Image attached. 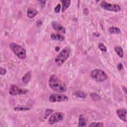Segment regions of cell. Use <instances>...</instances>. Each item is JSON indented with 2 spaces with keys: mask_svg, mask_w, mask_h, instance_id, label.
<instances>
[{
  "mask_svg": "<svg viewBox=\"0 0 127 127\" xmlns=\"http://www.w3.org/2000/svg\"><path fill=\"white\" fill-rule=\"evenodd\" d=\"M48 82L50 88L56 92H64L66 90L65 84L55 74L50 75Z\"/></svg>",
  "mask_w": 127,
  "mask_h": 127,
  "instance_id": "cell-1",
  "label": "cell"
},
{
  "mask_svg": "<svg viewBox=\"0 0 127 127\" xmlns=\"http://www.w3.org/2000/svg\"><path fill=\"white\" fill-rule=\"evenodd\" d=\"M70 48L65 47L63 49L55 59V62L58 66H61L68 59L69 56Z\"/></svg>",
  "mask_w": 127,
  "mask_h": 127,
  "instance_id": "cell-2",
  "label": "cell"
},
{
  "mask_svg": "<svg viewBox=\"0 0 127 127\" xmlns=\"http://www.w3.org/2000/svg\"><path fill=\"white\" fill-rule=\"evenodd\" d=\"M91 78L98 82H103L107 79V75L102 69H95L92 70L90 73Z\"/></svg>",
  "mask_w": 127,
  "mask_h": 127,
  "instance_id": "cell-3",
  "label": "cell"
},
{
  "mask_svg": "<svg viewBox=\"0 0 127 127\" xmlns=\"http://www.w3.org/2000/svg\"><path fill=\"white\" fill-rule=\"evenodd\" d=\"M10 48L14 54L20 59H24L26 57L25 50L21 46L15 43H11L9 45Z\"/></svg>",
  "mask_w": 127,
  "mask_h": 127,
  "instance_id": "cell-4",
  "label": "cell"
},
{
  "mask_svg": "<svg viewBox=\"0 0 127 127\" xmlns=\"http://www.w3.org/2000/svg\"><path fill=\"white\" fill-rule=\"evenodd\" d=\"M100 5L102 8L110 11L119 12L121 9V6L117 4L110 3L104 0L101 2Z\"/></svg>",
  "mask_w": 127,
  "mask_h": 127,
  "instance_id": "cell-5",
  "label": "cell"
},
{
  "mask_svg": "<svg viewBox=\"0 0 127 127\" xmlns=\"http://www.w3.org/2000/svg\"><path fill=\"white\" fill-rule=\"evenodd\" d=\"M28 90L26 89H22L16 84L11 85L9 89V93L12 96H15L18 94H25L27 93Z\"/></svg>",
  "mask_w": 127,
  "mask_h": 127,
  "instance_id": "cell-6",
  "label": "cell"
},
{
  "mask_svg": "<svg viewBox=\"0 0 127 127\" xmlns=\"http://www.w3.org/2000/svg\"><path fill=\"white\" fill-rule=\"evenodd\" d=\"M68 98L64 94H52L49 97V100L51 102H59L67 101Z\"/></svg>",
  "mask_w": 127,
  "mask_h": 127,
  "instance_id": "cell-7",
  "label": "cell"
},
{
  "mask_svg": "<svg viewBox=\"0 0 127 127\" xmlns=\"http://www.w3.org/2000/svg\"><path fill=\"white\" fill-rule=\"evenodd\" d=\"M64 114L61 112L54 113L50 116L48 120V124L53 125L63 120Z\"/></svg>",
  "mask_w": 127,
  "mask_h": 127,
  "instance_id": "cell-8",
  "label": "cell"
},
{
  "mask_svg": "<svg viewBox=\"0 0 127 127\" xmlns=\"http://www.w3.org/2000/svg\"><path fill=\"white\" fill-rule=\"evenodd\" d=\"M52 25L53 29L55 31L59 32L60 33L64 34L65 33V28L62 24L58 23V22L53 21L52 23Z\"/></svg>",
  "mask_w": 127,
  "mask_h": 127,
  "instance_id": "cell-9",
  "label": "cell"
},
{
  "mask_svg": "<svg viewBox=\"0 0 127 127\" xmlns=\"http://www.w3.org/2000/svg\"><path fill=\"white\" fill-rule=\"evenodd\" d=\"M117 114L119 118L123 122H127V111L124 109H118L117 110Z\"/></svg>",
  "mask_w": 127,
  "mask_h": 127,
  "instance_id": "cell-10",
  "label": "cell"
},
{
  "mask_svg": "<svg viewBox=\"0 0 127 127\" xmlns=\"http://www.w3.org/2000/svg\"><path fill=\"white\" fill-rule=\"evenodd\" d=\"M51 38L55 41H63L64 40V37L61 33H52L51 34Z\"/></svg>",
  "mask_w": 127,
  "mask_h": 127,
  "instance_id": "cell-11",
  "label": "cell"
},
{
  "mask_svg": "<svg viewBox=\"0 0 127 127\" xmlns=\"http://www.w3.org/2000/svg\"><path fill=\"white\" fill-rule=\"evenodd\" d=\"M87 123V120L83 115L80 114L79 116L78 120V127H86Z\"/></svg>",
  "mask_w": 127,
  "mask_h": 127,
  "instance_id": "cell-12",
  "label": "cell"
},
{
  "mask_svg": "<svg viewBox=\"0 0 127 127\" xmlns=\"http://www.w3.org/2000/svg\"><path fill=\"white\" fill-rule=\"evenodd\" d=\"M38 14V11L34 8H29L27 10V16L30 18H32L34 17L37 14Z\"/></svg>",
  "mask_w": 127,
  "mask_h": 127,
  "instance_id": "cell-13",
  "label": "cell"
},
{
  "mask_svg": "<svg viewBox=\"0 0 127 127\" xmlns=\"http://www.w3.org/2000/svg\"><path fill=\"white\" fill-rule=\"evenodd\" d=\"M31 72L28 71L26 73H25L24 74V75L22 77V82L25 84L28 83L31 79Z\"/></svg>",
  "mask_w": 127,
  "mask_h": 127,
  "instance_id": "cell-14",
  "label": "cell"
},
{
  "mask_svg": "<svg viewBox=\"0 0 127 127\" xmlns=\"http://www.w3.org/2000/svg\"><path fill=\"white\" fill-rule=\"evenodd\" d=\"M63 4V7L62 11V12H64L70 5V0H63L61 1Z\"/></svg>",
  "mask_w": 127,
  "mask_h": 127,
  "instance_id": "cell-15",
  "label": "cell"
},
{
  "mask_svg": "<svg viewBox=\"0 0 127 127\" xmlns=\"http://www.w3.org/2000/svg\"><path fill=\"white\" fill-rule=\"evenodd\" d=\"M109 32H110V33L116 34H119L121 33V30L119 28L117 27H114V26L110 27L109 29Z\"/></svg>",
  "mask_w": 127,
  "mask_h": 127,
  "instance_id": "cell-16",
  "label": "cell"
},
{
  "mask_svg": "<svg viewBox=\"0 0 127 127\" xmlns=\"http://www.w3.org/2000/svg\"><path fill=\"white\" fill-rule=\"evenodd\" d=\"M89 96L92 100L94 101H99L101 100V97L96 93H90Z\"/></svg>",
  "mask_w": 127,
  "mask_h": 127,
  "instance_id": "cell-17",
  "label": "cell"
},
{
  "mask_svg": "<svg viewBox=\"0 0 127 127\" xmlns=\"http://www.w3.org/2000/svg\"><path fill=\"white\" fill-rule=\"evenodd\" d=\"M115 51H116L117 55L120 57L122 58L123 57L124 53L122 48L121 46H116L115 47Z\"/></svg>",
  "mask_w": 127,
  "mask_h": 127,
  "instance_id": "cell-18",
  "label": "cell"
},
{
  "mask_svg": "<svg viewBox=\"0 0 127 127\" xmlns=\"http://www.w3.org/2000/svg\"><path fill=\"white\" fill-rule=\"evenodd\" d=\"M75 95L78 97L82 98H85L87 96V94L84 92L81 91V90H77L75 92Z\"/></svg>",
  "mask_w": 127,
  "mask_h": 127,
  "instance_id": "cell-19",
  "label": "cell"
},
{
  "mask_svg": "<svg viewBox=\"0 0 127 127\" xmlns=\"http://www.w3.org/2000/svg\"><path fill=\"white\" fill-rule=\"evenodd\" d=\"M30 108L26 107V106H16L14 108V110L15 111H25L30 110Z\"/></svg>",
  "mask_w": 127,
  "mask_h": 127,
  "instance_id": "cell-20",
  "label": "cell"
},
{
  "mask_svg": "<svg viewBox=\"0 0 127 127\" xmlns=\"http://www.w3.org/2000/svg\"><path fill=\"white\" fill-rule=\"evenodd\" d=\"M54 110L51 109H47L45 111V113L44 114V118L47 119L48 117L51 114H52L54 112Z\"/></svg>",
  "mask_w": 127,
  "mask_h": 127,
  "instance_id": "cell-21",
  "label": "cell"
},
{
  "mask_svg": "<svg viewBox=\"0 0 127 127\" xmlns=\"http://www.w3.org/2000/svg\"><path fill=\"white\" fill-rule=\"evenodd\" d=\"M104 124L100 122H93L90 124L88 127H103Z\"/></svg>",
  "mask_w": 127,
  "mask_h": 127,
  "instance_id": "cell-22",
  "label": "cell"
},
{
  "mask_svg": "<svg viewBox=\"0 0 127 127\" xmlns=\"http://www.w3.org/2000/svg\"><path fill=\"white\" fill-rule=\"evenodd\" d=\"M98 46L99 49L102 52H105L107 51V48H106V46L102 43H99Z\"/></svg>",
  "mask_w": 127,
  "mask_h": 127,
  "instance_id": "cell-23",
  "label": "cell"
},
{
  "mask_svg": "<svg viewBox=\"0 0 127 127\" xmlns=\"http://www.w3.org/2000/svg\"><path fill=\"white\" fill-rule=\"evenodd\" d=\"M61 4L60 3H59L55 8L54 9V10H55V12L56 13H59L60 11V9H61Z\"/></svg>",
  "mask_w": 127,
  "mask_h": 127,
  "instance_id": "cell-24",
  "label": "cell"
},
{
  "mask_svg": "<svg viewBox=\"0 0 127 127\" xmlns=\"http://www.w3.org/2000/svg\"><path fill=\"white\" fill-rule=\"evenodd\" d=\"M6 69L5 68H2V67H0V73L1 75H4L6 73Z\"/></svg>",
  "mask_w": 127,
  "mask_h": 127,
  "instance_id": "cell-25",
  "label": "cell"
},
{
  "mask_svg": "<svg viewBox=\"0 0 127 127\" xmlns=\"http://www.w3.org/2000/svg\"><path fill=\"white\" fill-rule=\"evenodd\" d=\"M117 68L119 70H121L123 69V64L121 63H119L117 65Z\"/></svg>",
  "mask_w": 127,
  "mask_h": 127,
  "instance_id": "cell-26",
  "label": "cell"
},
{
  "mask_svg": "<svg viewBox=\"0 0 127 127\" xmlns=\"http://www.w3.org/2000/svg\"><path fill=\"white\" fill-rule=\"evenodd\" d=\"M38 2L40 3L42 7H43L45 6V3H46V0H44H44H40V1H38Z\"/></svg>",
  "mask_w": 127,
  "mask_h": 127,
  "instance_id": "cell-27",
  "label": "cell"
}]
</instances>
